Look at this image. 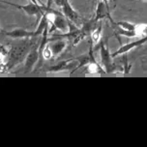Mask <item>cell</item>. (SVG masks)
<instances>
[{
    "label": "cell",
    "mask_w": 147,
    "mask_h": 147,
    "mask_svg": "<svg viewBox=\"0 0 147 147\" xmlns=\"http://www.w3.org/2000/svg\"><path fill=\"white\" fill-rule=\"evenodd\" d=\"M29 39H33V38H29ZM29 39H25V41L22 44H20L18 46L12 48L11 51L9 52V56H8L7 70L11 69L15 65L22 62L23 59H25L26 55L28 54V52L30 51V49L35 46Z\"/></svg>",
    "instance_id": "cell-1"
},
{
    "label": "cell",
    "mask_w": 147,
    "mask_h": 147,
    "mask_svg": "<svg viewBox=\"0 0 147 147\" xmlns=\"http://www.w3.org/2000/svg\"><path fill=\"white\" fill-rule=\"evenodd\" d=\"M5 3L8 5H11V6H14L18 8V9L22 10L28 16H35V17H37V18H42V16L44 15V13L47 10V7L45 5H38L33 3V2H30V3L26 5H16L12 3H8V2H5Z\"/></svg>",
    "instance_id": "cell-2"
},
{
    "label": "cell",
    "mask_w": 147,
    "mask_h": 147,
    "mask_svg": "<svg viewBox=\"0 0 147 147\" xmlns=\"http://www.w3.org/2000/svg\"><path fill=\"white\" fill-rule=\"evenodd\" d=\"M100 58H101V65L103 66L106 73H113L116 70L115 65L112 63V56L111 53L107 49L106 45L101 43V48H100Z\"/></svg>",
    "instance_id": "cell-3"
},
{
    "label": "cell",
    "mask_w": 147,
    "mask_h": 147,
    "mask_svg": "<svg viewBox=\"0 0 147 147\" xmlns=\"http://www.w3.org/2000/svg\"><path fill=\"white\" fill-rule=\"evenodd\" d=\"M39 42H40V39H39ZM39 42L30 49V51L26 55V57L24 59V72L25 73L31 72V71L34 69V67L36 66L37 63L39 62V60H40Z\"/></svg>",
    "instance_id": "cell-4"
},
{
    "label": "cell",
    "mask_w": 147,
    "mask_h": 147,
    "mask_svg": "<svg viewBox=\"0 0 147 147\" xmlns=\"http://www.w3.org/2000/svg\"><path fill=\"white\" fill-rule=\"evenodd\" d=\"M61 8H62L63 15L67 18V20H69V22H73L74 24H76L77 26L78 24H80V23H82L80 16L78 14V12L76 11L72 6H71L69 0H66L65 3L62 5Z\"/></svg>",
    "instance_id": "cell-5"
},
{
    "label": "cell",
    "mask_w": 147,
    "mask_h": 147,
    "mask_svg": "<svg viewBox=\"0 0 147 147\" xmlns=\"http://www.w3.org/2000/svg\"><path fill=\"white\" fill-rule=\"evenodd\" d=\"M147 42V36L146 37H143V38H140L138 40L136 41H134L132 43H128L124 45V46H121L117 51H115L113 53H111V56L112 58H115L118 55H121V54H126L127 52H129L131 49H135V48H138V47H140L144 45Z\"/></svg>",
    "instance_id": "cell-6"
},
{
    "label": "cell",
    "mask_w": 147,
    "mask_h": 147,
    "mask_svg": "<svg viewBox=\"0 0 147 147\" xmlns=\"http://www.w3.org/2000/svg\"><path fill=\"white\" fill-rule=\"evenodd\" d=\"M5 35L13 39H29L35 38V31H27L24 29H14L11 31H8L5 33Z\"/></svg>",
    "instance_id": "cell-7"
},
{
    "label": "cell",
    "mask_w": 147,
    "mask_h": 147,
    "mask_svg": "<svg viewBox=\"0 0 147 147\" xmlns=\"http://www.w3.org/2000/svg\"><path fill=\"white\" fill-rule=\"evenodd\" d=\"M76 62L74 61H70V60H67V61H61L59 63H57L56 65H53V66L49 67L47 72L48 73H58V72H62V71H67V70H72L74 69L75 71L76 67Z\"/></svg>",
    "instance_id": "cell-8"
},
{
    "label": "cell",
    "mask_w": 147,
    "mask_h": 147,
    "mask_svg": "<svg viewBox=\"0 0 147 147\" xmlns=\"http://www.w3.org/2000/svg\"><path fill=\"white\" fill-rule=\"evenodd\" d=\"M92 48H93V45L91 44L90 49H89V53L81 54L76 58V60H77L78 63V65L76 67L75 71H77L78 69H80V68H81V67L87 66V65L90 64L91 62H96L95 58H94V55H93V51H92Z\"/></svg>",
    "instance_id": "cell-9"
},
{
    "label": "cell",
    "mask_w": 147,
    "mask_h": 147,
    "mask_svg": "<svg viewBox=\"0 0 147 147\" xmlns=\"http://www.w3.org/2000/svg\"><path fill=\"white\" fill-rule=\"evenodd\" d=\"M105 18H109L110 22H112L111 18L109 17V8L104 3L103 1L99 2L96 8L95 12V17H94V20L95 22H100L101 20H103Z\"/></svg>",
    "instance_id": "cell-10"
},
{
    "label": "cell",
    "mask_w": 147,
    "mask_h": 147,
    "mask_svg": "<svg viewBox=\"0 0 147 147\" xmlns=\"http://www.w3.org/2000/svg\"><path fill=\"white\" fill-rule=\"evenodd\" d=\"M67 47V41L62 40V39H57V40L52 41V44H51V51L53 52V56H57L66 49Z\"/></svg>",
    "instance_id": "cell-11"
},
{
    "label": "cell",
    "mask_w": 147,
    "mask_h": 147,
    "mask_svg": "<svg viewBox=\"0 0 147 147\" xmlns=\"http://www.w3.org/2000/svg\"><path fill=\"white\" fill-rule=\"evenodd\" d=\"M49 26V20H48V17H47V13L45 12L44 15L42 16L40 22H39V24H38V27L37 29L35 30V36L38 37V36H42L43 33L46 31V29H48Z\"/></svg>",
    "instance_id": "cell-12"
},
{
    "label": "cell",
    "mask_w": 147,
    "mask_h": 147,
    "mask_svg": "<svg viewBox=\"0 0 147 147\" xmlns=\"http://www.w3.org/2000/svg\"><path fill=\"white\" fill-rule=\"evenodd\" d=\"M102 30H103V25L98 24V26L91 32V44L96 46L97 44L99 43L100 40H101V36H102Z\"/></svg>",
    "instance_id": "cell-13"
},
{
    "label": "cell",
    "mask_w": 147,
    "mask_h": 147,
    "mask_svg": "<svg viewBox=\"0 0 147 147\" xmlns=\"http://www.w3.org/2000/svg\"><path fill=\"white\" fill-rule=\"evenodd\" d=\"M103 66L99 64L98 62H91L86 66V73L88 74H99V73H106V71H103Z\"/></svg>",
    "instance_id": "cell-14"
},
{
    "label": "cell",
    "mask_w": 147,
    "mask_h": 147,
    "mask_svg": "<svg viewBox=\"0 0 147 147\" xmlns=\"http://www.w3.org/2000/svg\"><path fill=\"white\" fill-rule=\"evenodd\" d=\"M52 57H53V52L51 51V44H48L46 47H45L43 52H42V56H41V59H40V65L42 64L43 62V59L45 60H51Z\"/></svg>",
    "instance_id": "cell-15"
},
{
    "label": "cell",
    "mask_w": 147,
    "mask_h": 147,
    "mask_svg": "<svg viewBox=\"0 0 147 147\" xmlns=\"http://www.w3.org/2000/svg\"><path fill=\"white\" fill-rule=\"evenodd\" d=\"M117 26L124 30H129V31H135V29H136V25L131 22H117Z\"/></svg>",
    "instance_id": "cell-16"
},
{
    "label": "cell",
    "mask_w": 147,
    "mask_h": 147,
    "mask_svg": "<svg viewBox=\"0 0 147 147\" xmlns=\"http://www.w3.org/2000/svg\"><path fill=\"white\" fill-rule=\"evenodd\" d=\"M101 1H103V2H104V3H105V4H106V5H107V7H109V0H101Z\"/></svg>",
    "instance_id": "cell-17"
},
{
    "label": "cell",
    "mask_w": 147,
    "mask_h": 147,
    "mask_svg": "<svg viewBox=\"0 0 147 147\" xmlns=\"http://www.w3.org/2000/svg\"><path fill=\"white\" fill-rule=\"evenodd\" d=\"M144 1H147V0H144Z\"/></svg>",
    "instance_id": "cell-18"
}]
</instances>
